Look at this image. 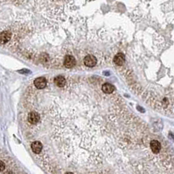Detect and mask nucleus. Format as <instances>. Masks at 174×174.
Returning a JSON list of instances; mask_svg holds the SVG:
<instances>
[{"mask_svg": "<svg viewBox=\"0 0 174 174\" xmlns=\"http://www.w3.org/2000/svg\"><path fill=\"white\" fill-rule=\"evenodd\" d=\"M84 64L88 67H93L97 65V58L93 55H87L84 59Z\"/></svg>", "mask_w": 174, "mask_h": 174, "instance_id": "obj_1", "label": "nucleus"}, {"mask_svg": "<svg viewBox=\"0 0 174 174\" xmlns=\"http://www.w3.org/2000/svg\"><path fill=\"white\" fill-rule=\"evenodd\" d=\"M75 65H76V59L73 56H72V55L65 56V60H64V65L66 68H68V69L72 68V67H74Z\"/></svg>", "mask_w": 174, "mask_h": 174, "instance_id": "obj_2", "label": "nucleus"}, {"mask_svg": "<svg viewBox=\"0 0 174 174\" xmlns=\"http://www.w3.org/2000/svg\"><path fill=\"white\" fill-rule=\"evenodd\" d=\"M40 120V116L37 112H31L28 115V121L32 124H38Z\"/></svg>", "mask_w": 174, "mask_h": 174, "instance_id": "obj_3", "label": "nucleus"}, {"mask_svg": "<svg viewBox=\"0 0 174 174\" xmlns=\"http://www.w3.org/2000/svg\"><path fill=\"white\" fill-rule=\"evenodd\" d=\"M47 85V81L45 77H37L34 80V85L38 89H44Z\"/></svg>", "mask_w": 174, "mask_h": 174, "instance_id": "obj_4", "label": "nucleus"}, {"mask_svg": "<svg viewBox=\"0 0 174 174\" xmlns=\"http://www.w3.org/2000/svg\"><path fill=\"white\" fill-rule=\"evenodd\" d=\"M150 146L151 151L155 154H158L161 150V145L158 140H152L150 144Z\"/></svg>", "mask_w": 174, "mask_h": 174, "instance_id": "obj_5", "label": "nucleus"}, {"mask_svg": "<svg viewBox=\"0 0 174 174\" xmlns=\"http://www.w3.org/2000/svg\"><path fill=\"white\" fill-rule=\"evenodd\" d=\"M43 148V145L41 144V142L39 141H35L31 143V150L34 153L36 154H39L42 151Z\"/></svg>", "mask_w": 174, "mask_h": 174, "instance_id": "obj_6", "label": "nucleus"}, {"mask_svg": "<svg viewBox=\"0 0 174 174\" xmlns=\"http://www.w3.org/2000/svg\"><path fill=\"white\" fill-rule=\"evenodd\" d=\"M124 60H125V58H124V55L123 53H118L113 58V62L117 65H123Z\"/></svg>", "mask_w": 174, "mask_h": 174, "instance_id": "obj_7", "label": "nucleus"}, {"mask_svg": "<svg viewBox=\"0 0 174 174\" xmlns=\"http://www.w3.org/2000/svg\"><path fill=\"white\" fill-rule=\"evenodd\" d=\"M11 32H9L7 31H2L1 34H0V40H1L2 44L7 43L11 39Z\"/></svg>", "mask_w": 174, "mask_h": 174, "instance_id": "obj_8", "label": "nucleus"}, {"mask_svg": "<svg viewBox=\"0 0 174 174\" xmlns=\"http://www.w3.org/2000/svg\"><path fill=\"white\" fill-rule=\"evenodd\" d=\"M65 83H66V80H65V78L63 76H57V77L54 78V84H55L57 86H58V87H63V86H65Z\"/></svg>", "mask_w": 174, "mask_h": 174, "instance_id": "obj_9", "label": "nucleus"}, {"mask_svg": "<svg viewBox=\"0 0 174 174\" xmlns=\"http://www.w3.org/2000/svg\"><path fill=\"white\" fill-rule=\"evenodd\" d=\"M114 89H115L114 86L112 85L109 84V83H105L102 85V91L105 93H108V94L112 93L114 92Z\"/></svg>", "mask_w": 174, "mask_h": 174, "instance_id": "obj_10", "label": "nucleus"}, {"mask_svg": "<svg viewBox=\"0 0 174 174\" xmlns=\"http://www.w3.org/2000/svg\"><path fill=\"white\" fill-rule=\"evenodd\" d=\"M0 164H1V171H4V164L3 161H1Z\"/></svg>", "mask_w": 174, "mask_h": 174, "instance_id": "obj_11", "label": "nucleus"}]
</instances>
